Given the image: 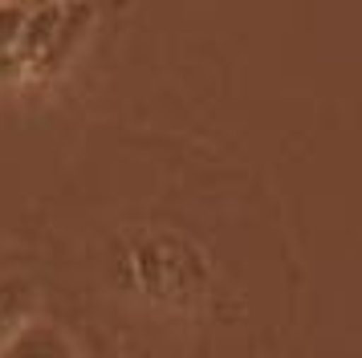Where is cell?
I'll return each mask as SVG.
<instances>
[{
  "instance_id": "obj_1",
  "label": "cell",
  "mask_w": 362,
  "mask_h": 358,
  "mask_svg": "<svg viewBox=\"0 0 362 358\" xmlns=\"http://www.w3.org/2000/svg\"><path fill=\"white\" fill-rule=\"evenodd\" d=\"M122 281L151 306L192 313L208 297L212 269L187 236L167 228H139L122 244Z\"/></svg>"
},
{
  "instance_id": "obj_2",
  "label": "cell",
  "mask_w": 362,
  "mask_h": 358,
  "mask_svg": "<svg viewBox=\"0 0 362 358\" xmlns=\"http://www.w3.org/2000/svg\"><path fill=\"white\" fill-rule=\"evenodd\" d=\"M0 358H86V346L62 322L33 318L17 338L0 350Z\"/></svg>"
},
{
  "instance_id": "obj_3",
  "label": "cell",
  "mask_w": 362,
  "mask_h": 358,
  "mask_svg": "<svg viewBox=\"0 0 362 358\" xmlns=\"http://www.w3.org/2000/svg\"><path fill=\"white\" fill-rule=\"evenodd\" d=\"M37 309H41V289L29 277H21V273L0 277V350L33 322Z\"/></svg>"
},
{
  "instance_id": "obj_4",
  "label": "cell",
  "mask_w": 362,
  "mask_h": 358,
  "mask_svg": "<svg viewBox=\"0 0 362 358\" xmlns=\"http://www.w3.org/2000/svg\"><path fill=\"white\" fill-rule=\"evenodd\" d=\"M94 8L90 4H62V21H57V33H53L49 49H45V57L37 65V74H57L62 65L78 53V45L86 41V33L94 25Z\"/></svg>"
},
{
  "instance_id": "obj_5",
  "label": "cell",
  "mask_w": 362,
  "mask_h": 358,
  "mask_svg": "<svg viewBox=\"0 0 362 358\" xmlns=\"http://www.w3.org/2000/svg\"><path fill=\"white\" fill-rule=\"evenodd\" d=\"M25 16H29V8H21V4H0V62L17 57L21 33H25Z\"/></svg>"
},
{
  "instance_id": "obj_6",
  "label": "cell",
  "mask_w": 362,
  "mask_h": 358,
  "mask_svg": "<svg viewBox=\"0 0 362 358\" xmlns=\"http://www.w3.org/2000/svg\"><path fill=\"white\" fill-rule=\"evenodd\" d=\"M86 358H122V354H118L115 346L102 338L98 330H90V334H86Z\"/></svg>"
}]
</instances>
